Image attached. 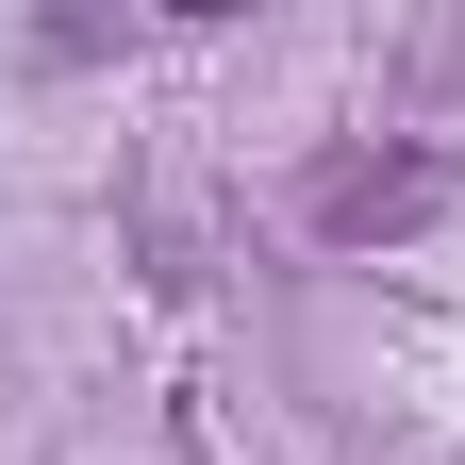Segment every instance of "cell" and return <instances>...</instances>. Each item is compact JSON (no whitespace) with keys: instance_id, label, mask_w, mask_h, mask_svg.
I'll return each instance as SVG.
<instances>
[{"instance_id":"obj_1","label":"cell","mask_w":465,"mask_h":465,"mask_svg":"<svg viewBox=\"0 0 465 465\" xmlns=\"http://www.w3.org/2000/svg\"><path fill=\"white\" fill-rule=\"evenodd\" d=\"M432 200H449V166H432V150H332V166H316V232H332V250L416 232Z\"/></svg>"}]
</instances>
